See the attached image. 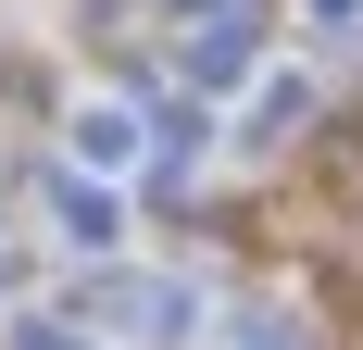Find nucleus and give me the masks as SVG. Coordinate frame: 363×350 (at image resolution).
<instances>
[{
  "mask_svg": "<svg viewBox=\"0 0 363 350\" xmlns=\"http://www.w3.org/2000/svg\"><path fill=\"white\" fill-rule=\"evenodd\" d=\"M188 313H201V300H188L176 276H101L88 288V325H101V338H138V350H163Z\"/></svg>",
  "mask_w": 363,
  "mask_h": 350,
  "instance_id": "1",
  "label": "nucleus"
},
{
  "mask_svg": "<svg viewBox=\"0 0 363 350\" xmlns=\"http://www.w3.org/2000/svg\"><path fill=\"white\" fill-rule=\"evenodd\" d=\"M138 150H150V125L125 101H88V113H75V163H88V175H125Z\"/></svg>",
  "mask_w": 363,
  "mask_h": 350,
  "instance_id": "2",
  "label": "nucleus"
},
{
  "mask_svg": "<svg viewBox=\"0 0 363 350\" xmlns=\"http://www.w3.org/2000/svg\"><path fill=\"white\" fill-rule=\"evenodd\" d=\"M50 225H63V250H113L125 225H113V188H88V163L50 175Z\"/></svg>",
  "mask_w": 363,
  "mask_h": 350,
  "instance_id": "3",
  "label": "nucleus"
},
{
  "mask_svg": "<svg viewBox=\"0 0 363 350\" xmlns=\"http://www.w3.org/2000/svg\"><path fill=\"white\" fill-rule=\"evenodd\" d=\"M301 125H313V75H289V63H276V75H251V125H238V138H263V150H276V138H301Z\"/></svg>",
  "mask_w": 363,
  "mask_h": 350,
  "instance_id": "4",
  "label": "nucleus"
},
{
  "mask_svg": "<svg viewBox=\"0 0 363 350\" xmlns=\"http://www.w3.org/2000/svg\"><path fill=\"white\" fill-rule=\"evenodd\" d=\"M238 75H251V26L225 13V26H201V38H188V88H238Z\"/></svg>",
  "mask_w": 363,
  "mask_h": 350,
  "instance_id": "5",
  "label": "nucleus"
},
{
  "mask_svg": "<svg viewBox=\"0 0 363 350\" xmlns=\"http://www.w3.org/2000/svg\"><path fill=\"white\" fill-rule=\"evenodd\" d=\"M225 350H326V338H313L301 313H276V300H263V313H238V325H225Z\"/></svg>",
  "mask_w": 363,
  "mask_h": 350,
  "instance_id": "6",
  "label": "nucleus"
},
{
  "mask_svg": "<svg viewBox=\"0 0 363 350\" xmlns=\"http://www.w3.org/2000/svg\"><path fill=\"white\" fill-rule=\"evenodd\" d=\"M13 350H75V338H50V325H26V338H13Z\"/></svg>",
  "mask_w": 363,
  "mask_h": 350,
  "instance_id": "7",
  "label": "nucleus"
},
{
  "mask_svg": "<svg viewBox=\"0 0 363 350\" xmlns=\"http://www.w3.org/2000/svg\"><path fill=\"white\" fill-rule=\"evenodd\" d=\"M313 13H326V26H351V13H363V0H313Z\"/></svg>",
  "mask_w": 363,
  "mask_h": 350,
  "instance_id": "8",
  "label": "nucleus"
}]
</instances>
